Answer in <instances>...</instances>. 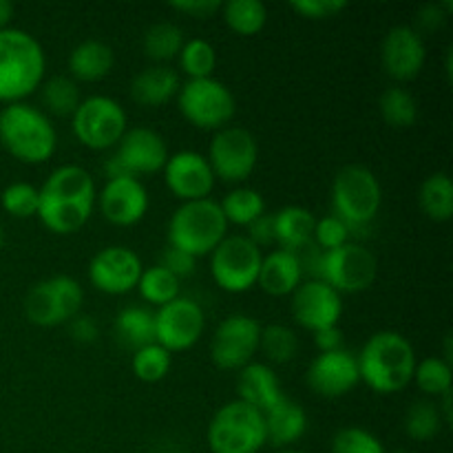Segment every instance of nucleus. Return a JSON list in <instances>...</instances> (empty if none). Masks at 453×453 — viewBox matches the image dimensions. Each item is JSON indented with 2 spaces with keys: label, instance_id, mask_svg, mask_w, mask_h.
Wrapping results in <instances>:
<instances>
[{
  "label": "nucleus",
  "instance_id": "nucleus-1",
  "mask_svg": "<svg viewBox=\"0 0 453 453\" xmlns=\"http://www.w3.org/2000/svg\"><path fill=\"white\" fill-rule=\"evenodd\" d=\"M97 206V186L91 173L65 164L49 173L38 188V221L53 234H75L88 224Z\"/></svg>",
  "mask_w": 453,
  "mask_h": 453
},
{
  "label": "nucleus",
  "instance_id": "nucleus-2",
  "mask_svg": "<svg viewBox=\"0 0 453 453\" xmlns=\"http://www.w3.org/2000/svg\"><path fill=\"white\" fill-rule=\"evenodd\" d=\"M416 363L414 345L396 330L374 332L357 354L361 383L380 396L403 392L414 379Z\"/></svg>",
  "mask_w": 453,
  "mask_h": 453
},
{
  "label": "nucleus",
  "instance_id": "nucleus-3",
  "mask_svg": "<svg viewBox=\"0 0 453 453\" xmlns=\"http://www.w3.org/2000/svg\"><path fill=\"white\" fill-rule=\"evenodd\" d=\"M47 75V53L29 31L0 29V102H25L38 91Z\"/></svg>",
  "mask_w": 453,
  "mask_h": 453
},
{
  "label": "nucleus",
  "instance_id": "nucleus-4",
  "mask_svg": "<svg viewBox=\"0 0 453 453\" xmlns=\"http://www.w3.org/2000/svg\"><path fill=\"white\" fill-rule=\"evenodd\" d=\"M0 146L20 164L38 166L56 153L58 131L42 109L13 102L0 109Z\"/></svg>",
  "mask_w": 453,
  "mask_h": 453
},
{
  "label": "nucleus",
  "instance_id": "nucleus-5",
  "mask_svg": "<svg viewBox=\"0 0 453 453\" xmlns=\"http://www.w3.org/2000/svg\"><path fill=\"white\" fill-rule=\"evenodd\" d=\"M332 215L349 228V234H363L372 228L383 203V188L374 173L363 164H348L332 180Z\"/></svg>",
  "mask_w": 453,
  "mask_h": 453
},
{
  "label": "nucleus",
  "instance_id": "nucleus-6",
  "mask_svg": "<svg viewBox=\"0 0 453 453\" xmlns=\"http://www.w3.org/2000/svg\"><path fill=\"white\" fill-rule=\"evenodd\" d=\"M314 248V246H312ZM303 273H310L319 281L334 288L341 296L358 295L372 288L379 274V259L370 248L358 242H348L334 250L321 252L314 248L308 259L299 255Z\"/></svg>",
  "mask_w": 453,
  "mask_h": 453
},
{
  "label": "nucleus",
  "instance_id": "nucleus-7",
  "mask_svg": "<svg viewBox=\"0 0 453 453\" xmlns=\"http://www.w3.org/2000/svg\"><path fill=\"white\" fill-rule=\"evenodd\" d=\"M228 221L215 199L186 202L175 208L166 226L168 246L195 257H211V252L228 237Z\"/></svg>",
  "mask_w": 453,
  "mask_h": 453
},
{
  "label": "nucleus",
  "instance_id": "nucleus-8",
  "mask_svg": "<svg viewBox=\"0 0 453 453\" xmlns=\"http://www.w3.org/2000/svg\"><path fill=\"white\" fill-rule=\"evenodd\" d=\"M206 442L212 453H259L268 445L264 414L234 398L212 414Z\"/></svg>",
  "mask_w": 453,
  "mask_h": 453
},
{
  "label": "nucleus",
  "instance_id": "nucleus-9",
  "mask_svg": "<svg viewBox=\"0 0 453 453\" xmlns=\"http://www.w3.org/2000/svg\"><path fill=\"white\" fill-rule=\"evenodd\" d=\"M82 283L71 274H53L29 288L22 312L31 326L60 327L82 312Z\"/></svg>",
  "mask_w": 453,
  "mask_h": 453
},
{
  "label": "nucleus",
  "instance_id": "nucleus-10",
  "mask_svg": "<svg viewBox=\"0 0 453 453\" xmlns=\"http://www.w3.org/2000/svg\"><path fill=\"white\" fill-rule=\"evenodd\" d=\"M175 100L181 118L199 131H221L230 127L237 113L234 93L215 75L181 82Z\"/></svg>",
  "mask_w": 453,
  "mask_h": 453
},
{
  "label": "nucleus",
  "instance_id": "nucleus-11",
  "mask_svg": "<svg viewBox=\"0 0 453 453\" xmlns=\"http://www.w3.org/2000/svg\"><path fill=\"white\" fill-rule=\"evenodd\" d=\"M127 128V111L111 96L82 97L75 113L71 115L73 137L88 150L115 149Z\"/></svg>",
  "mask_w": 453,
  "mask_h": 453
},
{
  "label": "nucleus",
  "instance_id": "nucleus-12",
  "mask_svg": "<svg viewBox=\"0 0 453 453\" xmlns=\"http://www.w3.org/2000/svg\"><path fill=\"white\" fill-rule=\"evenodd\" d=\"M264 250L246 234H228L211 252V277L219 290L228 295H243L252 290L259 279Z\"/></svg>",
  "mask_w": 453,
  "mask_h": 453
},
{
  "label": "nucleus",
  "instance_id": "nucleus-13",
  "mask_svg": "<svg viewBox=\"0 0 453 453\" xmlns=\"http://www.w3.org/2000/svg\"><path fill=\"white\" fill-rule=\"evenodd\" d=\"M215 180L224 184H243L259 164L257 137L243 127H226L215 131L206 155Z\"/></svg>",
  "mask_w": 453,
  "mask_h": 453
},
{
  "label": "nucleus",
  "instance_id": "nucleus-14",
  "mask_svg": "<svg viewBox=\"0 0 453 453\" xmlns=\"http://www.w3.org/2000/svg\"><path fill=\"white\" fill-rule=\"evenodd\" d=\"M261 323L250 314H230L211 339V361L217 370L239 372L259 352Z\"/></svg>",
  "mask_w": 453,
  "mask_h": 453
},
{
  "label": "nucleus",
  "instance_id": "nucleus-15",
  "mask_svg": "<svg viewBox=\"0 0 453 453\" xmlns=\"http://www.w3.org/2000/svg\"><path fill=\"white\" fill-rule=\"evenodd\" d=\"M153 317L155 343L171 354L193 349L206 332V312L188 296L180 295L175 301L155 310Z\"/></svg>",
  "mask_w": 453,
  "mask_h": 453
},
{
  "label": "nucleus",
  "instance_id": "nucleus-16",
  "mask_svg": "<svg viewBox=\"0 0 453 453\" xmlns=\"http://www.w3.org/2000/svg\"><path fill=\"white\" fill-rule=\"evenodd\" d=\"M142 270H144V264L133 248L106 246L88 261L87 277L88 283L102 295L122 296L135 290Z\"/></svg>",
  "mask_w": 453,
  "mask_h": 453
},
{
  "label": "nucleus",
  "instance_id": "nucleus-17",
  "mask_svg": "<svg viewBox=\"0 0 453 453\" xmlns=\"http://www.w3.org/2000/svg\"><path fill=\"white\" fill-rule=\"evenodd\" d=\"M290 312L296 326L314 334L339 326L343 317V296L319 279H303L290 295Z\"/></svg>",
  "mask_w": 453,
  "mask_h": 453
},
{
  "label": "nucleus",
  "instance_id": "nucleus-18",
  "mask_svg": "<svg viewBox=\"0 0 453 453\" xmlns=\"http://www.w3.org/2000/svg\"><path fill=\"white\" fill-rule=\"evenodd\" d=\"M162 175L166 188L181 203L208 199L217 181L206 155L197 150H177L168 155Z\"/></svg>",
  "mask_w": 453,
  "mask_h": 453
},
{
  "label": "nucleus",
  "instance_id": "nucleus-19",
  "mask_svg": "<svg viewBox=\"0 0 453 453\" xmlns=\"http://www.w3.org/2000/svg\"><path fill=\"white\" fill-rule=\"evenodd\" d=\"M97 206L109 224L118 228H131L146 217L150 197L146 186L137 177H115V180H106L97 193Z\"/></svg>",
  "mask_w": 453,
  "mask_h": 453
},
{
  "label": "nucleus",
  "instance_id": "nucleus-20",
  "mask_svg": "<svg viewBox=\"0 0 453 453\" xmlns=\"http://www.w3.org/2000/svg\"><path fill=\"white\" fill-rule=\"evenodd\" d=\"M380 62L385 73L396 82H411L427 62L425 38L411 25H396L380 42Z\"/></svg>",
  "mask_w": 453,
  "mask_h": 453
},
{
  "label": "nucleus",
  "instance_id": "nucleus-21",
  "mask_svg": "<svg viewBox=\"0 0 453 453\" xmlns=\"http://www.w3.org/2000/svg\"><path fill=\"white\" fill-rule=\"evenodd\" d=\"M361 383L357 365V354L348 349L317 354L305 372V385L310 392L321 398L348 396Z\"/></svg>",
  "mask_w": 453,
  "mask_h": 453
},
{
  "label": "nucleus",
  "instance_id": "nucleus-22",
  "mask_svg": "<svg viewBox=\"0 0 453 453\" xmlns=\"http://www.w3.org/2000/svg\"><path fill=\"white\" fill-rule=\"evenodd\" d=\"M115 157L131 177L140 180L142 175L162 173L168 159V144L155 128L133 127L127 128L122 140L115 146Z\"/></svg>",
  "mask_w": 453,
  "mask_h": 453
},
{
  "label": "nucleus",
  "instance_id": "nucleus-23",
  "mask_svg": "<svg viewBox=\"0 0 453 453\" xmlns=\"http://www.w3.org/2000/svg\"><path fill=\"white\" fill-rule=\"evenodd\" d=\"M264 423L268 445L277 449H288L308 432V414L299 403L292 401L286 394L264 411Z\"/></svg>",
  "mask_w": 453,
  "mask_h": 453
},
{
  "label": "nucleus",
  "instance_id": "nucleus-24",
  "mask_svg": "<svg viewBox=\"0 0 453 453\" xmlns=\"http://www.w3.org/2000/svg\"><path fill=\"white\" fill-rule=\"evenodd\" d=\"M283 396L281 380L273 365L264 361H252L239 370L237 376V401L255 407L264 414Z\"/></svg>",
  "mask_w": 453,
  "mask_h": 453
},
{
  "label": "nucleus",
  "instance_id": "nucleus-25",
  "mask_svg": "<svg viewBox=\"0 0 453 453\" xmlns=\"http://www.w3.org/2000/svg\"><path fill=\"white\" fill-rule=\"evenodd\" d=\"M303 265L299 255L277 248L264 255L257 286L270 296H290L303 283Z\"/></svg>",
  "mask_w": 453,
  "mask_h": 453
},
{
  "label": "nucleus",
  "instance_id": "nucleus-26",
  "mask_svg": "<svg viewBox=\"0 0 453 453\" xmlns=\"http://www.w3.org/2000/svg\"><path fill=\"white\" fill-rule=\"evenodd\" d=\"M180 87L181 80L175 69L168 65H153L142 69L131 80V97L135 104L146 106V109H159L175 100Z\"/></svg>",
  "mask_w": 453,
  "mask_h": 453
},
{
  "label": "nucleus",
  "instance_id": "nucleus-27",
  "mask_svg": "<svg viewBox=\"0 0 453 453\" xmlns=\"http://www.w3.org/2000/svg\"><path fill=\"white\" fill-rule=\"evenodd\" d=\"M314 224H317V217L312 215L310 208L299 206V203L279 208L273 215L274 243L281 250L301 255L305 248L312 246Z\"/></svg>",
  "mask_w": 453,
  "mask_h": 453
},
{
  "label": "nucleus",
  "instance_id": "nucleus-28",
  "mask_svg": "<svg viewBox=\"0 0 453 453\" xmlns=\"http://www.w3.org/2000/svg\"><path fill=\"white\" fill-rule=\"evenodd\" d=\"M69 78L75 82H100L113 71L115 51L102 40H82L69 53Z\"/></svg>",
  "mask_w": 453,
  "mask_h": 453
},
{
  "label": "nucleus",
  "instance_id": "nucleus-29",
  "mask_svg": "<svg viewBox=\"0 0 453 453\" xmlns=\"http://www.w3.org/2000/svg\"><path fill=\"white\" fill-rule=\"evenodd\" d=\"M418 206L427 219L445 224L453 217V181L445 171L425 177L418 188Z\"/></svg>",
  "mask_w": 453,
  "mask_h": 453
},
{
  "label": "nucleus",
  "instance_id": "nucleus-30",
  "mask_svg": "<svg viewBox=\"0 0 453 453\" xmlns=\"http://www.w3.org/2000/svg\"><path fill=\"white\" fill-rule=\"evenodd\" d=\"M115 334L133 352L144 345L155 343V317L153 310L142 305H128L115 314Z\"/></svg>",
  "mask_w": 453,
  "mask_h": 453
},
{
  "label": "nucleus",
  "instance_id": "nucleus-31",
  "mask_svg": "<svg viewBox=\"0 0 453 453\" xmlns=\"http://www.w3.org/2000/svg\"><path fill=\"white\" fill-rule=\"evenodd\" d=\"M219 208L224 212L228 226L248 228L252 221L265 215V199L259 190L250 188V186H237V188L224 195V199L219 202Z\"/></svg>",
  "mask_w": 453,
  "mask_h": 453
},
{
  "label": "nucleus",
  "instance_id": "nucleus-32",
  "mask_svg": "<svg viewBox=\"0 0 453 453\" xmlns=\"http://www.w3.org/2000/svg\"><path fill=\"white\" fill-rule=\"evenodd\" d=\"M40 97H42L44 113H51L56 118H69L82 102L80 84L69 75H51L40 87Z\"/></svg>",
  "mask_w": 453,
  "mask_h": 453
},
{
  "label": "nucleus",
  "instance_id": "nucleus-33",
  "mask_svg": "<svg viewBox=\"0 0 453 453\" xmlns=\"http://www.w3.org/2000/svg\"><path fill=\"white\" fill-rule=\"evenodd\" d=\"M184 42V31L175 22H155L146 29L142 47H144L149 60L157 62V65H166V62L175 60L180 56Z\"/></svg>",
  "mask_w": 453,
  "mask_h": 453
},
{
  "label": "nucleus",
  "instance_id": "nucleus-34",
  "mask_svg": "<svg viewBox=\"0 0 453 453\" xmlns=\"http://www.w3.org/2000/svg\"><path fill=\"white\" fill-rule=\"evenodd\" d=\"M221 16L237 35H257L268 22V9L261 0H228L221 4Z\"/></svg>",
  "mask_w": 453,
  "mask_h": 453
},
{
  "label": "nucleus",
  "instance_id": "nucleus-35",
  "mask_svg": "<svg viewBox=\"0 0 453 453\" xmlns=\"http://www.w3.org/2000/svg\"><path fill=\"white\" fill-rule=\"evenodd\" d=\"M137 292L142 299L153 308H162V305L171 303L180 296L181 281L175 274L168 273L164 265H150V268L142 270V277L137 281Z\"/></svg>",
  "mask_w": 453,
  "mask_h": 453
},
{
  "label": "nucleus",
  "instance_id": "nucleus-36",
  "mask_svg": "<svg viewBox=\"0 0 453 453\" xmlns=\"http://www.w3.org/2000/svg\"><path fill=\"white\" fill-rule=\"evenodd\" d=\"M379 111L392 128H411L418 119V100L403 87H389L380 93Z\"/></svg>",
  "mask_w": 453,
  "mask_h": 453
},
{
  "label": "nucleus",
  "instance_id": "nucleus-37",
  "mask_svg": "<svg viewBox=\"0 0 453 453\" xmlns=\"http://www.w3.org/2000/svg\"><path fill=\"white\" fill-rule=\"evenodd\" d=\"M259 352L264 354L268 365H286L299 352L296 332L281 323H270V326L261 327Z\"/></svg>",
  "mask_w": 453,
  "mask_h": 453
},
{
  "label": "nucleus",
  "instance_id": "nucleus-38",
  "mask_svg": "<svg viewBox=\"0 0 453 453\" xmlns=\"http://www.w3.org/2000/svg\"><path fill=\"white\" fill-rule=\"evenodd\" d=\"M403 427H405V434L411 441L427 442L434 441L442 432L445 420H442L436 401H416L407 410Z\"/></svg>",
  "mask_w": 453,
  "mask_h": 453
},
{
  "label": "nucleus",
  "instance_id": "nucleus-39",
  "mask_svg": "<svg viewBox=\"0 0 453 453\" xmlns=\"http://www.w3.org/2000/svg\"><path fill=\"white\" fill-rule=\"evenodd\" d=\"M177 60H180V69L186 73V80L212 78L217 69L215 47L203 38L186 40Z\"/></svg>",
  "mask_w": 453,
  "mask_h": 453
},
{
  "label": "nucleus",
  "instance_id": "nucleus-40",
  "mask_svg": "<svg viewBox=\"0 0 453 453\" xmlns=\"http://www.w3.org/2000/svg\"><path fill=\"white\" fill-rule=\"evenodd\" d=\"M173 367V354L166 352L162 345L150 343L144 345V348L135 349L131 358V370L135 374L137 380L142 383H159L168 376Z\"/></svg>",
  "mask_w": 453,
  "mask_h": 453
},
{
  "label": "nucleus",
  "instance_id": "nucleus-41",
  "mask_svg": "<svg viewBox=\"0 0 453 453\" xmlns=\"http://www.w3.org/2000/svg\"><path fill=\"white\" fill-rule=\"evenodd\" d=\"M416 388L429 398H441L442 394L451 392V363L442 357H427L416 363L414 379Z\"/></svg>",
  "mask_w": 453,
  "mask_h": 453
},
{
  "label": "nucleus",
  "instance_id": "nucleus-42",
  "mask_svg": "<svg viewBox=\"0 0 453 453\" xmlns=\"http://www.w3.org/2000/svg\"><path fill=\"white\" fill-rule=\"evenodd\" d=\"M0 206L9 217L16 219H31L38 215V188L29 181H13L4 186L0 195Z\"/></svg>",
  "mask_w": 453,
  "mask_h": 453
},
{
  "label": "nucleus",
  "instance_id": "nucleus-43",
  "mask_svg": "<svg viewBox=\"0 0 453 453\" xmlns=\"http://www.w3.org/2000/svg\"><path fill=\"white\" fill-rule=\"evenodd\" d=\"M332 453H388L379 436L367 432L365 427L349 425L339 429L332 438Z\"/></svg>",
  "mask_w": 453,
  "mask_h": 453
},
{
  "label": "nucleus",
  "instance_id": "nucleus-44",
  "mask_svg": "<svg viewBox=\"0 0 453 453\" xmlns=\"http://www.w3.org/2000/svg\"><path fill=\"white\" fill-rule=\"evenodd\" d=\"M348 242H352V234H349V228L330 212V215L321 217L314 224V237L312 246L319 248L321 252L334 250V248L345 246Z\"/></svg>",
  "mask_w": 453,
  "mask_h": 453
},
{
  "label": "nucleus",
  "instance_id": "nucleus-45",
  "mask_svg": "<svg viewBox=\"0 0 453 453\" xmlns=\"http://www.w3.org/2000/svg\"><path fill=\"white\" fill-rule=\"evenodd\" d=\"M290 9L308 20H327L345 12L348 3L345 0H296V3H290Z\"/></svg>",
  "mask_w": 453,
  "mask_h": 453
},
{
  "label": "nucleus",
  "instance_id": "nucleus-46",
  "mask_svg": "<svg viewBox=\"0 0 453 453\" xmlns=\"http://www.w3.org/2000/svg\"><path fill=\"white\" fill-rule=\"evenodd\" d=\"M159 265H164L168 273L175 274V277L181 281V279L195 274V270H197V259L186 255V252L177 250V248L166 246V250L162 252V261H159Z\"/></svg>",
  "mask_w": 453,
  "mask_h": 453
},
{
  "label": "nucleus",
  "instance_id": "nucleus-47",
  "mask_svg": "<svg viewBox=\"0 0 453 453\" xmlns=\"http://www.w3.org/2000/svg\"><path fill=\"white\" fill-rule=\"evenodd\" d=\"M221 4L224 3H219V0H177V3H171V9L186 13L195 20H208L221 12Z\"/></svg>",
  "mask_w": 453,
  "mask_h": 453
},
{
  "label": "nucleus",
  "instance_id": "nucleus-48",
  "mask_svg": "<svg viewBox=\"0 0 453 453\" xmlns=\"http://www.w3.org/2000/svg\"><path fill=\"white\" fill-rule=\"evenodd\" d=\"M66 326H69L71 339H73L75 343H80V345L96 343L97 336H100V327H97L96 319L88 317V314L80 312L78 317L71 319V321L66 323Z\"/></svg>",
  "mask_w": 453,
  "mask_h": 453
},
{
  "label": "nucleus",
  "instance_id": "nucleus-49",
  "mask_svg": "<svg viewBox=\"0 0 453 453\" xmlns=\"http://www.w3.org/2000/svg\"><path fill=\"white\" fill-rule=\"evenodd\" d=\"M453 4L451 3H438V4H427V7L420 9L418 22H416L414 29L423 35V31H434L441 29L442 22L449 16Z\"/></svg>",
  "mask_w": 453,
  "mask_h": 453
},
{
  "label": "nucleus",
  "instance_id": "nucleus-50",
  "mask_svg": "<svg viewBox=\"0 0 453 453\" xmlns=\"http://www.w3.org/2000/svg\"><path fill=\"white\" fill-rule=\"evenodd\" d=\"M246 230H248L246 237L250 239V242L255 243L257 248H261V250H264V248H268V246H273V243H274L273 215H268V212H265V215H261L257 221H252V224L248 226Z\"/></svg>",
  "mask_w": 453,
  "mask_h": 453
},
{
  "label": "nucleus",
  "instance_id": "nucleus-51",
  "mask_svg": "<svg viewBox=\"0 0 453 453\" xmlns=\"http://www.w3.org/2000/svg\"><path fill=\"white\" fill-rule=\"evenodd\" d=\"M312 336H314V345H317L319 354L339 352V349H343V332H341L339 326L319 330L314 332Z\"/></svg>",
  "mask_w": 453,
  "mask_h": 453
},
{
  "label": "nucleus",
  "instance_id": "nucleus-52",
  "mask_svg": "<svg viewBox=\"0 0 453 453\" xmlns=\"http://www.w3.org/2000/svg\"><path fill=\"white\" fill-rule=\"evenodd\" d=\"M13 18V4L9 0H0V29H7Z\"/></svg>",
  "mask_w": 453,
  "mask_h": 453
},
{
  "label": "nucleus",
  "instance_id": "nucleus-53",
  "mask_svg": "<svg viewBox=\"0 0 453 453\" xmlns=\"http://www.w3.org/2000/svg\"><path fill=\"white\" fill-rule=\"evenodd\" d=\"M3 248H4V230L3 226H0V252H3Z\"/></svg>",
  "mask_w": 453,
  "mask_h": 453
},
{
  "label": "nucleus",
  "instance_id": "nucleus-54",
  "mask_svg": "<svg viewBox=\"0 0 453 453\" xmlns=\"http://www.w3.org/2000/svg\"><path fill=\"white\" fill-rule=\"evenodd\" d=\"M279 453H305V451H296V449H283V451H279Z\"/></svg>",
  "mask_w": 453,
  "mask_h": 453
},
{
  "label": "nucleus",
  "instance_id": "nucleus-55",
  "mask_svg": "<svg viewBox=\"0 0 453 453\" xmlns=\"http://www.w3.org/2000/svg\"><path fill=\"white\" fill-rule=\"evenodd\" d=\"M394 453H405V451H394Z\"/></svg>",
  "mask_w": 453,
  "mask_h": 453
}]
</instances>
